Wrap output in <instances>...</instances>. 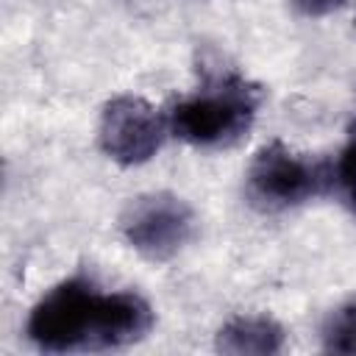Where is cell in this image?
Listing matches in <instances>:
<instances>
[{"instance_id":"2","label":"cell","mask_w":356,"mask_h":356,"mask_svg":"<svg viewBox=\"0 0 356 356\" xmlns=\"http://www.w3.org/2000/svg\"><path fill=\"white\" fill-rule=\"evenodd\" d=\"M259 108V89L239 75H220L170 111V131L197 147L234 145L248 134Z\"/></svg>"},{"instance_id":"1","label":"cell","mask_w":356,"mask_h":356,"mask_svg":"<svg viewBox=\"0 0 356 356\" xmlns=\"http://www.w3.org/2000/svg\"><path fill=\"white\" fill-rule=\"evenodd\" d=\"M153 325V309L136 292H97L86 278L53 286L28 317V337L50 353L106 350L139 342Z\"/></svg>"},{"instance_id":"8","label":"cell","mask_w":356,"mask_h":356,"mask_svg":"<svg viewBox=\"0 0 356 356\" xmlns=\"http://www.w3.org/2000/svg\"><path fill=\"white\" fill-rule=\"evenodd\" d=\"M334 178H337V184H339L348 206L356 211V131L350 134L345 150L339 153V161L334 167Z\"/></svg>"},{"instance_id":"4","label":"cell","mask_w":356,"mask_h":356,"mask_svg":"<svg viewBox=\"0 0 356 356\" xmlns=\"http://www.w3.org/2000/svg\"><path fill=\"white\" fill-rule=\"evenodd\" d=\"M325 178L320 164H312L281 142H270L250 161L248 192L264 209H286L317 195Z\"/></svg>"},{"instance_id":"5","label":"cell","mask_w":356,"mask_h":356,"mask_svg":"<svg viewBox=\"0 0 356 356\" xmlns=\"http://www.w3.org/2000/svg\"><path fill=\"white\" fill-rule=\"evenodd\" d=\"M170 122L145 97L120 95L106 103L100 114L97 139L108 159L117 164H142L156 156Z\"/></svg>"},{"instance_id":"3","label":"cell","mask_w":356,"mask_h":356,"mask_svg":"<svg viewBox=\"0 0 356 356\" xmlns=\"http://www.w3.org/2000/svg\"><path fill=\"white\" fill-rule=\"evenodd\" d=\"M120 222L131 248L150 261L172 259L195 236L192 206L170 192H150L134 197L125 206Z\"/></svg>"},{"instance_id":"7","label":"cell","mask_w":356,"mask_h":356,"mask_svg":"<svg viewBox=\"0 0 356 356\" xmlns=\"http://www.w3.org/2000/svg\"><path fill=\"white\" fill-rule=\"evenodd\" d=\"M323 345L334 353H356V300L339 306L323 328Z\"/></svg>"},{"instance_id":"6","label":"cell","mask_w":356,"mask_h":356,"mask_svg":"<svg viewBox=\"0 0 356 356\" xmlns=\"http://www.w3.org/2000/svg\"><path fill=\"white\" fill-rule=\"evenodd\" d=\"M284 348V328L273 317H234L217 334V350L245 353H278Z\"/></svg>"},{"instance_id":"9","label":"cell","mask_w":356,"mask_h":356,"mask_svg":"<svg viewBox=\"0 0 356 356\" xmlns=\"http://www.w3.org/2000/svg\"><path fill=\"white\" fill-rule=\"evenodd\" d=\"M292 3L306 17H325V14L337 11V8H342L348 0H292Z\"/></svg>"}]
</instances>
